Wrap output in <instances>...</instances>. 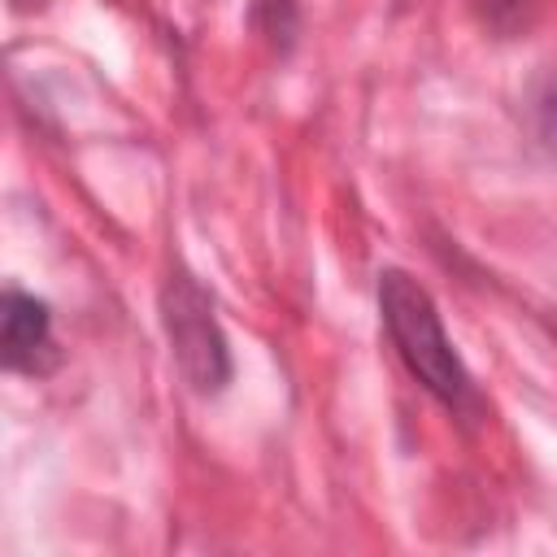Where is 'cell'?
<instances>
[{
    "label": "cell",
    "instance_id": "obj_1",
    "mask_svg": "<svg viewBox=\"0 0 557 557\" xmlns=\"http://www.w3.org/2000/svg\"><path fill=\"white\" fill-rule=\"evenodd\" d=\"M379 313H383L387 339L400 352V361L409 366V374L448 413L474 422L483 413V400H479V387H474L470 370L461 366L453 339L444 335L431 292L418 278H409L405 270H383L379 274Z\"/></svg>",
    "mask_w": 557,
    "mask_h": 557
},
{
    "label": "cell",
    "instance_id": "obj_2",
    "mask_svg": "<svg viewBox=\"0 0 557 557\" xmlns=\"http://www.w3.org/2000/svg\"><path fill=\"white\" fill-rule=\"evenodd\" d=\"M161 322L170 335V352L183 370V379L196 392H218L231 379V352L222 339V326L213 318L209 292L191 274H170L161 292Z\"/></svg>",
    "mask_w": 557,
    "mask_h": 557
},
{
    "label": "cell",
    "instance_id": "obj_3",
    "mask_svg": "<svg viewBox=\"0 0 557 557\" xmlns=\"http://www.w3.org/2000/svg\"><path fill=\"white\" fill-rule=\"evenodd\" d=\"M4 366L22 370V374H44L57 357L52 348V313L44 300L9 287L4 292Z\"/></svg>",
    "mask_w": 557,
    "mask_h": 557
}]
</instances>
